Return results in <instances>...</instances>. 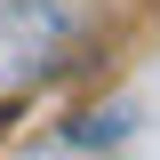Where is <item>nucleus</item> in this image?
<instances>
[{
	"instance_id": "1",
	"label": "nucleus",
	"mask_w": 160,
	"mask_h": 160,
	"mask_svg": "<svg viewBox=\"0 0 160 160\" xmlns=\"http://www.w3.org/2000/svg\"><path fill=\"white\" fill-rule=\"evenodd\" d=\"M120 128H128V112H88L72 136H80V144H104V136H120Z\"/></svg>"
}]
</instances>
